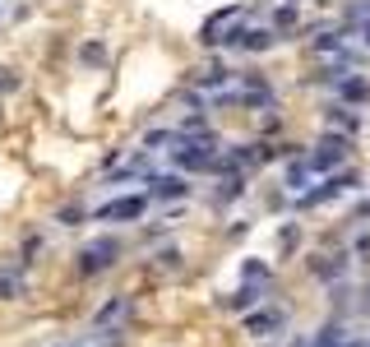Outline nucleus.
Listing matches in <instances>:
<instances>
[{"instance_id":"obj_1","label":"nucleus","mask_w":370,"mask_h":347,"mask_svg":"<svg viewBox=\"0 0 370 347\" xmlns=\"http://www.w3.org/2000/svg\"><path fill=\"white\" fill-rule=\"evenodd\" d=\"M121 255V245L111 241V236H97L92 245H84L79 250V269L84 273H102V269H111V259Z\"/></svg>"},{"instance_id":"obj_2","label":"nucleus","mask_w":370,"mask_h":347,"mask_svg":"<svg viewBox=\"0 0 370 347\" xmlns=\"http://www.w3.org/2000/svg\"><path fill=\"white\" fill-rule=\"evenodd\" d=\"M176 162H181V167H195V171L217 167L213 162V139H199V144H195V139H185L181 149H176Z\"/></svg>"},{"instance_id":"obj_3","label":"nucleus","mask_w":370,"mask_h":347,"mask_svg":"<svg viewBox=\"0 0 370 347\" xmlns=\"http://www.w3.org/2000/svg\"><path fill=\"white\" fill-rule=\"evenodd\" d=\"M342 158H347V139H324V144L310 153L306 162L315 167V171H329V167H338Z\"/></svg>"},{"instance_id":"obj_4","label":"nucleus","mask_w":370,"mask_h":347,"mask_svg":"<svg viewBox=\"0 0 370 347\" xmlns=\"http://www.w3.org/2000/svg\"><path fill=\"white\" fill-rule=\"evenodd\" d=\"M144 209H148V199H144V195H130V199H116V204H107L97 218H107V223H130V218H139Z\"/></svg>"},{"instance_id":"obj_5","label":"nucleus","mask_w":370,"mask_h":347,"mask_svg":"<svg viewBox=\"0 0 370 347\" xmlns=\"http://www.w3.org/2000/svg\"><path fill=\"white\" fill-rule=\"evenodd\" d=\"M347 185H352V176H333V181H324L320 190H306V195L296 199V204H301V209H315V204H324V199H333V195H342V190H347Z\"/></svg>"},{"instance_id":"obj_6","label":"nucleus","mask_w":370,"mask_h":347,"mask_svg":"<svg viewBox=\"0 0 370 347\" xmlns=\"http://www.w3.org/2000/svg\"><path fill=\"white\" fill-rule=\"evenodd\" d=\"M148 185H153L157 199H181L185 195V181H181V176H153Z\"/></svg>"},{"instance_id":"obj_7","label":"nucleus","mask_w":370,"mask_h":347,"mask_svg":"<svg viewBox=\"0 0 370 347\" xmlns=\"http://www.w3.org/2000/svg\"><path fill=\"white\" fill-rule=\"evenodd\" d=\"M269 42H273V28H255V32H241V46H250V51H264Z\"/></svg>"},{"instance_id":"obj_8","label":"nucleus","mask_w":370,"mask_h":347,"mask_svg":"<svg viewBox=\"0 0 370 347\" xmlns=\"http://www.w3.org/2000/svg\"><path fill=\"white\" fill-rule=\"evenodd\" d=\"M278 324H282V315H255L250 319V333H273Z\"/></svg>"},{"instance_id":"obj_9","label":"nucleus","mask_w":370,"mask_h":347,"mask_svg":"<svg viewBox=\"0 0 370 347\" xmlns=\"http://www.w3.org/2000/svg\"><path fill=\"white\" fill-rule=\"evenodd\" d=\"M125 310H130V301H121V297H116V301H111L107 310L97 315V329H102V324H111V319H116V315H125Z\"/></svg>"},{"instance_id":"obj_10","label":"nucleus","mask_w":370,"mask_h":347,"mask_svg":"<svg viewBox=\"0 0 370 347\" xmlns=\"http://www.w3.org/2000/svg\"><path fill=\"white\" fill-rule=\"evenodd\" d=\"M306 176H310V162H292V167H287V185H292V190H301Z\"/></svg>"},{"instance_id":"obj_11","label":"nucleus","mask_w":370,"mask_h":347,"mask_svg":"<svg viewBox=\"0 0 370 347\" xmlns=\"http://www.w3.org/2000/svg\"><path fill=\"white\" fill-rule=\"evenodd\" d=\"M19 292H23L19 278H0V301H10V297H19Z\"/></svg>"},{"instance_id":"obj_12","label":"nucleus","mask_w":370,"mask_h":347,"mask_svg":"<svg viewBox=\"0 0 370 347\" xmlns=\"http://www.w3.org/2000/svg\"><path fill=\"white\" fill-rule=\"evenodd\" d=\"M342 97H352V102H361V97H366V84H356V79H352V84H342Z\"/></svg>"},{"instance_id":"obj_13","label":"nucleus","mask_w":370,"mask_h":347,"mask_svg":"<svg viewBox=\"0 0 370 347\" xmlns=\"http://www.w3.org/2000/svg\"><path fill=\"white\" fill-rule=\"evenodd\" d=\"M366 42H370V24H366Z\"/></svg>"}]
</instances>
